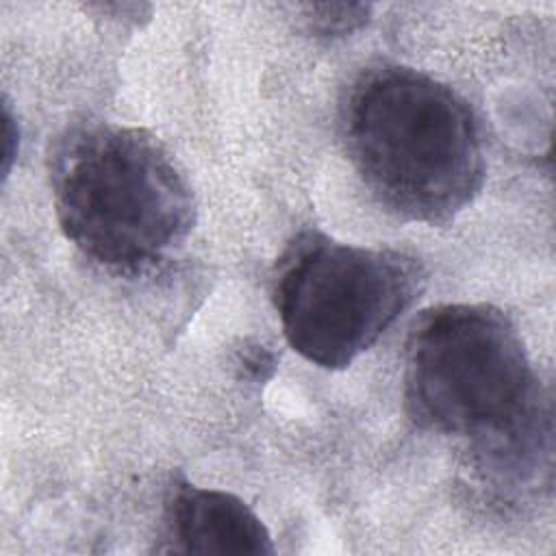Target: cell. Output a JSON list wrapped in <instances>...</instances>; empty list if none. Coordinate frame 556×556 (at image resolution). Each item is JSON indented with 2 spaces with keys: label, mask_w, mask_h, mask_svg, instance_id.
Instances as JSON below:
<instances>
[{
  "label": "cell",
  "mask_w": 556,
  "mask_h": 556,
  "mask_svg": "<svg viewBox=\"0 0 556 556\" xmlns=\"http://www.w3.org/2000/svg\"><path fill=\"white\" fill-rule=\"evenodd\" d=\"M348 156L376 202L400 219L443 226L484 182V152L467 102L402 65L365 70L341 104Z\"/></svg>",
  "instance_id": "obj_1"
},
{
  "label": "cell",
  "mask_w": 556,
  "mask_h": 556,
  "mask_svg": "<svg viewBox=\"0 0 556 556\" xmlns=\"http://www.w3.org/2000/svg\"><path fill=\"white\" fill-rule=\"evenodd\" d=\"M167 554H274L271 534L261 517L237 495L178 482L163 513Z\"/></svg>",
  "instance_id": "obj_5"
},
{
  "label": "cell",
  "mask_w": 556,
  "mask_h": 556,
  "mask_svg": "<svg viewBox=\"0 0 556 556\" xmlns=\"http://www.w3.org/2000/svg\"><path fill=\"white\" fill-rule=\"evenodd\" d=\"M404 406L419 428L465 437L469 447L547 408L517 326L491 304L421 315L406 343Z\"/></svg>",
  "instance_id": "obj_3"
},
{
  "label": "cell",
  "mask_w": 556,
  "mask_h": 556,
  "mask_svg": "<svg viewBox=\"0 0 556 556\" xmlns=\"http://www.w3.org/2000/svg\"><path fill=\"white\" fill-rule=\"evenodd\" d=\"M50 187L63 235L91 261L141 271L178 248L193 228L191 187L148 130L83 124L50 154Z\"/></svg>",
  "instance_id": "obj_2"
},
{
  "label": "cell",
  "mask_w": 556,
  "mask_h": 556,
  "mask_svg": "<svg viewBox=\"0 0 556 556\" xmlns=\"http://www.w3.org/2000/svg\"><path fill=\"white\" fill-rule=\"evenodd\" d=\"M306 28L317 37H343L367 24L369 4H304Z\"/></svg>",
  "instance_id": "obj_6"
},
{
  "label": "cell",
  "mask_w": 556,
  "mask_h": 556,
  "mask_svg": "<svg viewBox=\"0 0 556 556\" xmlns=\"http://www.w3.org/2000/svg\"><path fill=\"white\" fill-rule=\"evenodd\" d=\"M2 122H4V128H2V139H4V146H2V176L7 178L9 172H11V165L17 156V150H20V128H17V122L13 119L7 102H4Z\"/></svg>",
  "instance_id": "obj_7"
},
{
  "label": "cell",
  "mask_w": 556,
  "mask_h": 556,
  "mask_svg": "<svg viewBox=\"0 0 556 556\" xmlns=\"http://www.w3.org/2000/svg\"><path fill=\"white\" fill-rule=\"evenodd\" d=\"M424 287L415 258L304 230L280 254L271 298L289 345L324 369L350 367Z\"/></svg>",
  "instance_id": "obj_4"
}]
</instances>
